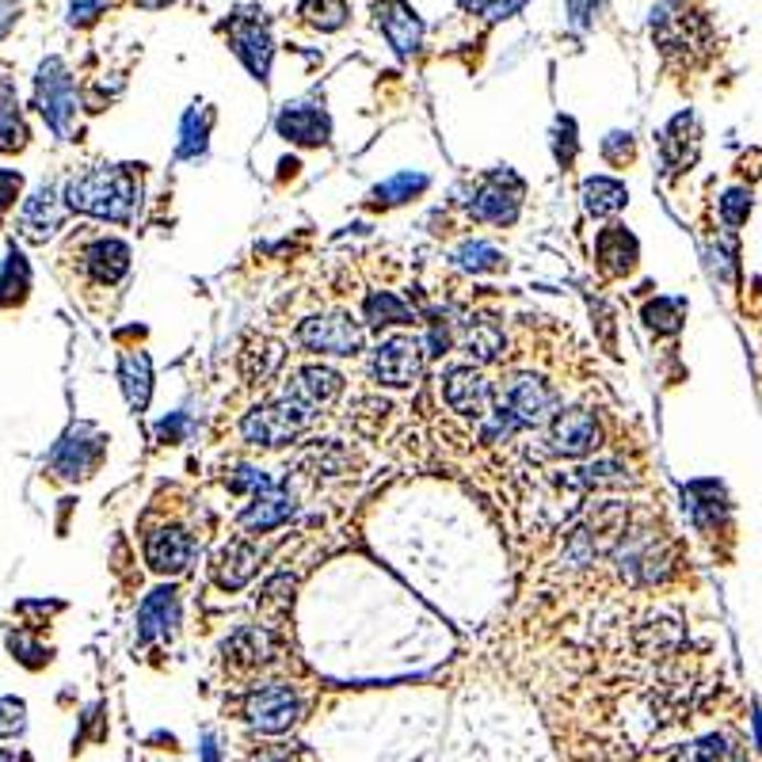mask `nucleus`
<instances>
[{"label":"nucleus","instance_id":"f257e3e1","mask_svg":"<svg viewBox=\"0 0 762 762\" xmlns=\"http://www.w3.org/2000/svg\"><path fill=\"white\" fill-rule=\"evenodd\" d=\"M138 198H142V184H138L130 164H119V168H88L80 176H73L69 187H65V203L73 210L104 221H130Z\"/></svg>","mask_w":762,"mask_h":762},{"label":"nucleus","instance_id":"f03ea898","mask_svg":"<svg viewBox=\"0 0 762 762\" xmlns=\"http://www.w3.org/2000/svg\"><path fill=\"white\" fill-rule=\"evenodd\" d=\"M614 565L621 579L633 587H652L660 579H667L671 572V549L664 534H656V526H636L621 530V542H614Z\"/></svg>","mask_w":762,"mask_h":762},{"label":"nucleus","instance_id":"7ed1b4c3","mask_svg":"<svg viewBox=\"0 0 762 762\" xmlns=\"http://www.w3.org/2000/svg\"><path fill=\"white\" fill-rule=\"evenodd\" d=\"M500 409L515 420L519 427H545L560 412L557 389L537 374H511L500 389Z\"/></svg>","mask_w":762,"mask_h":762},{"label":"nucleus","instance_id":"20e7f679","mask_svg":"<svg viewBox=\"0 0 762 762\" xmlns=\"http://www.w3.org/2000/svg\"><path fill=\"white\" fill-rule=\"evenodd\" d=\"M526 184L511 168H492L473 184V198H469V218L488 221V226H511L523 210Z\"/></svg>","mask_w":762,"mask_h":762},{"label":"nucleus","instance_id":"39448f33","mask_svg":"<svg viewBox=\"0 0 762 762\" xmlns=\"http://www.w3.org/2000/svg\"><path fill=\"white\" fill-rule=\"evenodd\" d=\"M35 96H39V111H43L46 127L54 130L57 138H69L73 122H77V85H73L62 57H46V62L39 65Z\"/></svg>","mask_w":762,"mask_h":762},{"label":"nucleus","instance_id":"423d86ee","mask_svg":"<svg viewBox=\"0 0 762 762\" xmlns=\"http://www.w3.org/2000/svg\"><path fill=\"white\" fill-rule=\"evenodd\" d=\"M244 717L255 732H268V736H279L302 717V694L294 690V683H260L248 690L244 698Z\"/></svg>","mask_w":762,"mask_h":762},{"label":"nucleus","instance_id":"0eeeda50","mask_svg":"<svg viewBox=\"0 0 762 762\" xmlns=\"http://www.w3.org/2000/svg\"><path fill=\"white\" fill-rule=\"evenodd\" d=\"M424 374V344L412 336L381 339L370 355V378L385 389H409Z\"/></svg>","mask_w":762,"mask_h":762},{"label":"nucleus","instance_id":"6e6552de","mask_svg":"<svg viewBox=\"0 0 762 762\" xmlns=\"http://www.w3.org/2000/svg\"><path fill=\"white\" fill-rule=\"evenodd\" d=\"M297 344L313 355H336V359H347V355L362 351V325L351 317V313L309 317L297 325Z\"/></svg>","mask_w":762,"mask_h":762},{"label":"nucleus","instance_id":"1a4fd4ad","mask_svg":"<svg viewBox=\"0 0 762 762\" xmlns=\"http://www.w3.org/2000/svg\"><path fill=\"white\" fill-rule=\"evenodd\" d=\"M229 50L244 62V69L252 73L260 85H268L271 57H275V43H271L268 20L260 12H237L229 20Z\"/></svg>","mask_w":762,"mask_h":762},{"label":"nucleus","instance_id":"9d476101","mask_svg":"<svg viewBox=\"0 0 762 762\" xmlns=\"http://www.w3.org/2000/svg\"><path fill=\"white\" fill-rule=\"evenodd\" d=\"M104 454H107V438L99 435L96 427L80 424L57 443L50 466H54V473L65 477V480H85L104 466Z\"/></svg>","mask_w":762,"mask_h":762},{"label":"nucleus","instance_id":"9b49d317","mask_svg":"<svg viewBox=\"0 0 762 762\" xmlns=\"http://www.w3.org/2000/svg\"><path fill=\"white\" fill-rule=\"evenodd\" d=\"M549 446L553 454L565 458H587L602 446V427L595 420V412L587 409H560L549 424Z\"/></svg>","mask_w":762,"mask_h":762},{"label":"nucleus","instance_id":"f8f14e48","mask_svg":"<svg viewBox=\"0 0 762 762\" xmlns=\"http://www.w3.org/2000/svg\"><path fill=\"white\" fill-rule=\"evenodd\" d=\"M374 20L396 57H412L420 50V43H424V20H420L416 8H412L409 0H378Z\"/></svg>","mask_w":762,"mask_h":762},{"label":"nucleus","instance_id":"ddd939ff","mask_svg":"<svg viewBox=\"0 0 762 762\" xmlns=\"http://www.w3.org/2000/svg\"><path fill=\"white\" fill-rule=\"evenodd\" d=\"M179 614H184V607H179V591L172 584L149 591L138 607V641H172L179 633Z\"/></svg>","mask_w":762,"mask_h":762},{"label":"nucleus","instance_id":"4468645a","mask_svg":"<svg viewBox=\"0 0 762 762\" xmlns=\"http://www.w3.org/2000/svg\"><path fill=\"white\" fill-rule=\"evenodd\" d=\"M443 401L450 404L458 416L485 420L488 404H492V385H488V378L473 367H454V370H446V378H443Z\"/></svg>","mask_w":762,"mask_h":762},{"label":"nucleus","instance_id":"2eb2a0df","mask_svg":"<svg viewBox=\"0 0 762 762\" xmlns=\"http://www.w3.org/2000/svg\"><path fill=\"white\" fill-rule=\"evenodd\" d=\"M279 134L294 145H328L333 138V119L320 104H309V99H297V104H286L275 119Z\"/></svg>","mask_w":762,"mask_h":762},{"label":"nucleus","instance_id":"dca6fc26","mask_svg":"<svg viewBox=\"0 0 762 762\" xmlns=\"http://www.w3.org/2000/svg\"><path fill=\"white\" fill-rule=\"evenodd\" d=\"M145 560L161 576H179L195 560V537L184 526H161L145 534Z\"/></svg>","mask_w":762,"mask_h":762},{"label":"nucleus","instance_id":"f3484780","mask_svg":"<svg viewBox=\"0 0 762 762\" xmlns=\"http://www.w3.org/2000/svg\"><path fill=\"white\" fill-rule=\"evenodd\" d=\"M595 260H599L602 275L610 279H625L636 271V260H641V244L629 233L625 226H607L599 237H595Z\"/></svg>","mask_w":762,"mask_h":762},{"label":"nucleus","instance_id":"a211bd4d","mask_svg":"<svg viewBox=\"0 0 762 762\" xmlns=\"http://www.w3.org/2000/svg\"><path fill=\"white\" fill-rule=\"evenodd\" d=\"M294 496L286 492L283 485H271L268 492H260V496H252L248 500V508L240 511V519L237 523L248 530V534H268V530H275V526H283L294 519Z\"/></svg>","mask_w":762,"mask_h":762},{"label":"nucleus","instance_id":"6ab92c4d","mask_svg":"<svg viewBox=\"0 0 762 762\" xmlns=\"http://www.w3.org/2000/svg\"><path fill=\"white\" fill-rule=\"evenodd\" d=\"M62 218H65V210H62V203H57V190L39 187L20 210V233L28 237L31 244H43V240H50L62 229Z\"/></svg>","mask_w":762,"mask_h":762},{"label":"nucleus","instance_id":"aec40b11","mask_svg":"<svg viewBox=\"0 0 762 762\" xmlns=\"http://www.w3.org/2000/svg\"><path fill=\"white\" fill-rule=\"evenodd\" d=\"M286 393H294L297 401H305L309 409L320 412L344 393V374L333 367H317V362H313V367L294 370V378L286 381Z\"/></svg>","mask_w":762,"mask_h":762},{"label":"nucleus","instance_id":"412c9836","mask_svg":"<svg viewBox=\"0 0 762 762\" xmlns=\"http://www.w3.org/2000/svg\"><path fill=\"white\" fill-rule=\"evenodd\" d=\"M255 572H260V549L248 537H237L221 549L218 565H214V579H218L221 591H240Z\"/></svg>","mask_w":762,"mask_h":762},{"label":"nucleus","instance_id":"4be33fe9","mask_svg":"<svg viewBox=\"0 0 762 762\" xmlns=\"http://www.w3.org/2000/svg\"><path fill=\"white\" fill-rule=\"evenodd\" d=\"M271 652H275V644H271V633H268V629H260V625L237 629V633L229 636L226 644H221V656H226V664L237 667V671L263 667L271 660Z\"/></svg>","mask_w":762,"mask_h":762},{"label":"nucleus","instance_id":"5701e85b","mask_svg":"<svg viewBox=\"0 0 762 762\" xmlns=\"http://www.w3.org/2000/svg\"><path fill=\"white\" fill-rule=\"evenodd\" d=\"M85 271L96 279L99 286H115L130 271V248L115 237L96 240V244H88V252H85Z\"/></svg>","mask_w":762,"mask_h":762},{"label":"nucleus","instance_id":"b1692460","mask_svg":"<svg viewBox=\"0 0 762 762\" xmlns=\"http://www.w3.org/2000/svg\"><path fill=\"white\" fill-rule=\"evenodd\" d=\"M660 153H664V164L667 168H686L698 153V127H694V115L683 111L664 127L660 134Z\"/></svg>","mask_w":762,"mask_h":762},{"label":"nucleus","instance_id":"393cba45","mask_svg":"<svg viewBox=\"0 0 762 762\" xmlns=\"http://www.w3.org/2000/svg\"><path fill=\"white\" fill-rule=\"evenodd\" d=\"M119 381H122V393H127L130 409L145 412L149 409V396H153V362H149V355L145 351L122 355Z\"/></svg>","mask_w":762,"mask_h":762},{"label":"nucleus","instance_id":"a878e982","mask_svg":"<svg viewBox=\"0 0 762 762\" xmlns=\"http://www.w3.org/2000/svg\"><path fill=\"white\" fill-rule=\"evenodd\" d=\"M579 198H584V210L591 218H610L629 203V187L614 176H587L584 187H579Z\"/></svg>","mask_w":762,"mask_h":762},{"label":"nucleus","instance_id":"bb28decb","mask_svg":"<svg viewBox=\"0 0 762 762\" xmlns=\"http://www.w3.org/2000/svg\"><path fill=\"white\" fill-rule=\"evenodd\" d=\"M427 187H431V176H424V172H401V176L385 179V184H378L370 190L367 206H374V210H393V206H404V203H412V198H420Z\"/></svg>","mask_w":762,"mask_h":762},{"label":"nucleus","instance_id":"cd10ccee","mask_svg":"<svg viewBox=\"0 0 762 762\" xmlns=\"http://www.w3.org/2000/svg\"><path fill=\"white\" fill-rule=\"evenodd\" d=\"M210 122H214V111L203 104H195L184 115V122H179V149H176L179 161H198L206 153V145H210Z\"/></svg>","mask_w":762,"mask_h":762},{"label":"nucleus","instance_id":"c85d7f7f","mask_svg":"<svg viewBox=\"0 0 762 762\" xmlns=\"http://www.w3.org/2000/svg\"><path fill=\"white\" fill-rule=\"evenodd\" d=\"M461 347L469 351V359L480 362V367H488V362H496V359L503 355L508 339H503V328L496 325V320H485V317H480V320H469Z\"/></svg>","mask_w":762,"mask_h":762},{"label":"nucleus","instance_id":"c756f323","mask_svg":"<svg viewBox=\"0 0 762 762\" xmlns=\"http://www.w3.org/2000/svg\"><path fill=\"white\" fill-rule=\"evenodd\" d=\"M362 317H367L370 328H401V325H412L416 313H412L396 294H389V290H374V294H367V302H362Z\"/></svg>","mask_w":762,"mask_h":762},{"label":"nucleus","instance_id":"7c9ffc66","mask_svg":"<svg viewBox=\"0 0 762 762\" xmlns=\"http://www.w3.org/2000/svg\"><path fill=\"white\" fill-rule=\"evenodd\" d=\"M28 142V127H23L20 99L8 77H0V153H15Z\"/></svg>","mask_w":762,"mask_h":762},{"label":"nucleus","instance_id":"2f4dec72","mask_svg":"<svg viewBox=\"0 0 762 762\" xmlns=\"http://www.w3.org/2000/svg\"><path fill=\"white\" fill-rule=\"evenodd\" d=\"M683 496H690V515L698 526H717L720 515L728 511L725 488L717 480H694L690 488H683Z\"/></svg>","mask_w":762,"mask_h":762},{"label":"nucleus","instance_id":"473e14b6","mask_svg":"<svg viewBox=\"0 0 762 762\" xmlns=\"http://www.w3.org/2000/svg\"><path fill=\"white\" fill-rule=\"evenodd\" d=\"M644 325L649 328H656V333H678L683 328V320H686V302L683 297H652L649 305H644Z\"/></svg>","mask_w":762,"mask_h":762},{"label":"nucleus","instance_id":"72a5a7b5","mask_svg":"<svg viewBox=\"0 0 762 762\" xmlns=\"http://www.w3.org/2000/svg\"><path fill=\"white\" fill-rule=\"evenodd\" d=\"M31 290V268L20 252H8L4 271H0V305H15L23 302Z\"/></svg>","mask_w":762,"mask_h":762},{"label":"nucleus","instance_id":"f704fd0d","mask_svg":"<svg viewBox=\"0 0 762 762\" xmlns=\"http://www.w3.org/2000/svg\"><path fill=\"white\" fill-rule=\"evenodd\" d=\"M671 762H740V751L728 748L725 736H701V740L686 743Z\"/></svg>","mask_w":762,"mask_h":762},{"label":"nucleus","instance_id":"c9c22d12","mask_svg":"<svg viewBox=\"0 0 762 762\" xmlns=\"http://www.w3.org/2000/svg\"><path fill=\"white\" fill-rule=\"evenodd\" d=\"M458 268L461 271H473V275H485V271H500V268H508L503 263V255H500V248H492L488 240H466V244L458 248Z\"/></svg>","mask_w":762,"mask_h":762},{"label":"nucleus","instance_id":"e433bc0d","mask_svg":"<svg viewBox=\"0 0 762 762\" xmlns=\"http://www.w3.org/2000/svg\"><path fill=\"white\" fill-rule=\"evenodd\" d=\"M290 610H294V579L290 576L268 579V587L260 595V614H268L271 621H283Z\"/></svg>","mask_w":762,"mask_h":762},{"label":"nucleus","instance_id":"4c0bfd02","mask_svg":"<svg viewBox=\"0 0 762 762\" xmlns=\"http://www.w3.org/2000/svg\"><path fill=\"white\" fill-rule=\"evenodd\" d=\"M302 20L320 31H339L347 23V0H302Z\"/></svg>","mask_w":762,"mask_h":762},{"label":"nucleus","instance_id":"58836bf2","mask_svg":"<svg viewBox=\"0 0 762 762\" xmlns=\"http://www.w3.org/2000/svg\"><path fill=\"white\" fill-rule=\"evenodd\" d=\"M576 153H579L576 119H568V115H560V119L553 122V156H557L560 168H572V161H576Z\"/></svg>","mask_w":762,"mask_h":762},{"label":"nucleus","instance_id":"ea45409f","mask_svg":"<svg viewBox=\"0 0 762 762\" xmlns=\"http://www.w3.org/2000/svg\"><path fill=\"white\" fill-rule=\"evenodd\" d=\"M720 218H725V226H743V221L751 218V190L743 187H732L725 190V198H720Z\"/></svg>","mask_w":762,"mask_h":762},{"label":"nucleus","instance_id":"a19ab883","mask_svg":"<svg viewBox=\"0 0 762 762\" xmlns=\"http://www.w3.org/2000/svg\"><path fill=\"white\" fill-rule=\"evenodd\" d=\"M579 480H584L587 488H621L625 485V469L614 466V461H595V466L579 469Z\"/></svg>","mask_w":762,"mask_h":762},{"label":"nucleus","instance_id":"79ce46f5","mask_svg":"<svg viewBox=\"0 0 762 762\" xmlns=\"http://www.w3.org/2000/svg\"><path fill=\"white\" fill-rule=\"evenodd\" d=\"M602 156H607V164H614V168H625V164L636 156L633 134H629V130H614V134H607V142H602Z\"/></svg>","mask_w":762,"mask_h":762},{"label":"nucleus","instance_id":"37998d69","mask_svg":"<svg viewBox=\"0 0 762 762\" xmlns=\"http://www.w3.org/2000/svg\"><path fill=\"white\" fill-rule=\"evenodd\" d=\"M23 725H28V706L20 698H0V736L12 740L23 732Z\"/></svg>","mask_w":762,"mask_h":762},{"label":"nucleus","instance_id":"c03bdc74","mask_svg":"<svg viewBox=\"0 0 762 762\" xmlns=\"http://www.w3.org/2000/svg\"><path fill=\"white\" fill-rule=\"evenodd\" d=\"M565 4H568V23L576 31H584V28H591V23H595L602 0H565Z\"/></svg>","mask_w":762,"mask_h":762},{"label":"nucleus","instance_id":"a18cd8bd","mask_svg":"<svg viewBox=\"0 0 762 762\" xmlns=\"http://www.w3.org/2000/svg\"><path fill=\"white\" fill-rule=\"evenodd\" d=\"M20 187H23V176L20 172H8L0 168V210H8V206L20 198Z\"/></svg>","mask_w":762,"mask_h":762},{"label":"nucleus","instance_id":"49530a36","mask_svg":"<svg viewBox=\"0 0 762 762\" xmlns=\"http://www.w3.org/2000/svg\"><path fill=\"white\" fill-rule=\"evenodd\" d=\"M519 4H523V0H519ZM461 8H466V12L473 8V12H485V15H492V20H500V15L515 4H511V0H461Z\"/></svg>","mask_w":762,"mask_h":762},{"label":"nucleus","instance_id":"de8ad7c7","mask_svg":"<svg viewBox=\"0 0 762 762\" xmlns=\"http://www.w3.org/2000/svg\"><path fill=\"white\" fill-rule=\"evenodd\" d=\"M190 427V420L187 416H168V420H161V427H156V435L164 438V443H179V438H184V431Z\"/></svg>","mask_w":762,"mask_h":762},{"label":"nucleus","instance_id":"09e8293b","mask_svg":"<svg viewBox=\"0 0 762 762\" xmlns=\"http://www.w3.org/2000/svg\"><path fill=\"white\" fill-rule=\"evenodd\" d=\"M198 755H203V762H221V751H218V743H214V736H203Z\"/></svg>","mask_w":762,"mask_h":762}]
</instances>
